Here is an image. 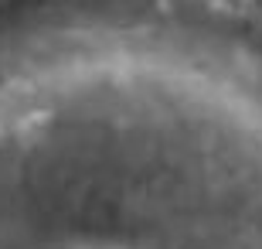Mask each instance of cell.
I'll use <instances>...</instances> for the list:
<instances>
[{"label": "cell", "instance_id": "obj_1", "mask_svg": "<svg viewBox=\"0 0 262 249\" xmlns=\"http://www.w3.org/2000/svg\"><path fill=\"white\" fill-rule=\"evenodd\" d=\"M0 249H262V65L116 4L0 31Z\"/></svg>", "mask_w": 262, "mask_h": 249}]
</instances>
